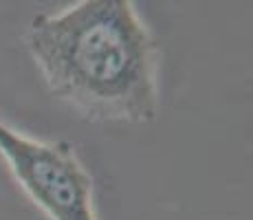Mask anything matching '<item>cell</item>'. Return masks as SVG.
I'll use <instances>...</instances> for the list:
<instances>
[{
  "label": "cell",
  "mask_w": 253,
  "mask_h": 220,
  "mask_svg": "<svg viewBox=\"0 0 253 220\" xmlns=\"http://www.w3.org/2000/svg\"><path fill=\"white\" fill-rule=\"evenodd\" d=\"M53 95L95 121L159 112V44L130 0H82L38 13L24 36Z\"/></svg>",
  "instance_id": "6da1fadb"
},
{
  "label": "cell",
  "mask_w": 253,
  "mask_h": 220,
  "mask_svg": "<svg viewBox=\"0 0 253 220\" xmlns=\"http://www.w3.org/2000/svg\"><path fill=\"white\" fill-rule=\"evenodd\" d=\"M0 154L51 220H97L92 180L69 141H36L0 121Z\"/></svg>",
  "instance_id": "7a4b0ae2"
}]
</instances>
